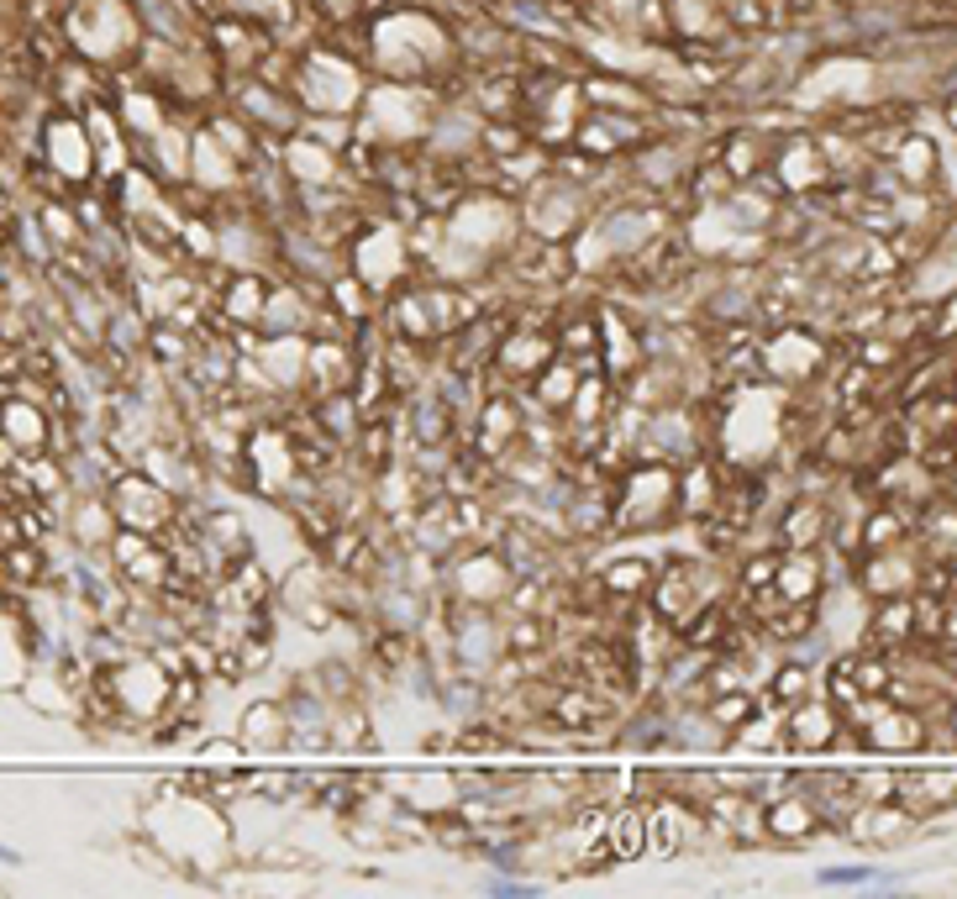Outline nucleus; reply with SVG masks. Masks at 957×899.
<instances>
[{
	"instance_id": "f257e3e1",
	"label": "nucleus",
	"mask_w": 957,
	"mask_h": 899,
	"mask_svg": "<svg viewBox=\"0 0 957 899\" xmlns=\"http://www.w3.org/2000/svg\"><path fill=\"white\" fill-rule=\"evenodd\" d=\"M679 520H684L679 463L631 458L616 473V520H610V537H647V531H669Z\"/></svg>"
},
{
	"instance_id": "f03ea898",
	"label": "nucleus",
	"mask_w": 957,
	"mask_h": 899,
	"mask_svg": "<svg viewBox=\"0 0 957 899\" xmlns=\"http://www.w3.org/2000/svg\"><path fill=\"white\" fill-rule=\"evenodd\" d=\"M348 268L359 274L380 300H389L395 289H406L416 279V242H410V227L400 221H363L359 232L348 237Z\"/></svg>"
},
{
	"instance_id": "7ed1b4c3",
	"label": "nucleus",
	"mask_w": 957,
	"mask_h": 899,
	"mask_svg": "<svg viewBox=\"0 0 957 899\" xmlns=\"http://www.w3.org/2000/svg\"><path fill=\"white\" fill-rule=\"evenodd\" d=\"M758 369L779 390H805L811 379L832 369V342H826V331H811L805 316H794L784 327H768V337H758Z\"/></svg>"
},
{
	"instance_id": "20e7f679",
	"label": "nucleus",
	"mask_w": 957,
	"mask_h": 899,
	"mask_svg": "<svg viewBox=\"0 0 957 899\" xmlns=\"http://www.w3.org/2000/svg\"><path fill=\"white\" fill-rule=\"evenodd\" d=\"M595 216V195L563 174H537L521 195V227L542 242H574Z\"/></svg>"
},
{
	"instance_id": "39448f33",
	"label": "nucleus",
	"mask_w": 957,
	"mask_h": 899,
	"mask_svg": "<svg viewBox=\"0 0 957 899\" xmlns=\"http://www.w3.org/2000/svg\"><path fill=\"white\" fill-rule=\"evenodd\" d=\"M516 568L505 563V552L495 542L469 547L448 558V573H442V594L458 600V605H484V611H505L510 594H516Z\"/></svg>"
},
{
	"instance_id": "423d86ee",
	"label": "nucleus",
	"mask_w": 957,
	"mask_h": 899,
	"mask_svg": "<svg viewBox=\"0 0 957 899\" xmlns=\"http://www.w3.org/2000/svg\"><path fill=\"white\" fill-rule=\"evenodd\" d=\"M374 43H380V64L395 74V79H410L416 69H427V64H437V58L448 53V43H442V32L431 26V17H389Z\"/></svg>"
},
{
	"instance_id": "0eeeda50",
	"label": "nucleus",
	"mask_w": 957,
	"mask_h": 899,
	"mask_svg": "<svg viewBox=\"0 0 957 899\" xmlns=\"http://www.w3.org/2000/svg\"><path fill=\"white\" fill-rule=\"evenodd\" d=\"M111 511L127 531H143V537H158L168 520H174V490L158 484L153 473H121L111 484Z\"/></svg>"
},
{
	"instance_id": "6e6552de",
	"label": "nucleus",
	"mask_w": 957,
	"mask_h": 899,
	"mask_svg": "<svg viewBox=\"0 0 957 899\" xmlns=\"http://www.w3.org/2000/svg\"><path fill=\"white\" fill-rule=\"evenodd\" d=\"M431 106L427 95L406 90V85H384V90L369 95V121H363V132H374V138H389V142H410L421 138V132H431Z\"/></svg>"
},
{
	"instance_id": "1a4fd4ad",
	"label": "nucleus",
	"mask_w": 957,
	"mask_h": 899,
	"mask_svg": "<svg viewBox=\"0 0 957 899\" xmlns=\"http://www.w3.org/2000/svg\"><path fill=\"white\" fill-rule=\"evenodd\" d=\"M842 732H847V715L826 694H811V700L784 710V747H794V753H832Z\"/></svg>"
},
{
	"instance_id": "9d476101",
	"label": "nucleus",
	"mask_w": 957,
	"mask_h": 899,
	"mask_svg": "<svg viewBox=\"0 0 957 899\" xmlns=\"http://www.w3.org/2000/svg\"><path fill=\"white\" fill-rule=\"evenodd\" d=\"M763 821H768V842L794 847V842H811V836L826 831V810L815 804L811 789H784V794L763 800Z\"/></svg>"
},
{
	"instance_id": "9b49d317",
	"label": "nucleus",
	"mask_w": 957,
	"mask_h": 899,
	"mask_svg": "<svg viewBox=\"0 0 957 899\" xmlns=\"http://www.w3.org/2000/svg\"><path fill=\"white\" fill-rule=\"evenodd\" d=\"M300 95H306V106L311 111H353V100H359V74L348 69L342 58H311L306 69H300Z\"/></svg>"
},
{
	"instance_id": "f8f14e48",
	"label": "nucleus",
	"mask_w": 957,
	"mask_h": 899,
	"mask_svg": "<svg viewBox=\"0 0 957 899\" xmlns=\"http://www.w3.org/2000/svg\"><path fill=\"white\" fill-rule=\"evenodd\" d=\"M610 847H616V863H637L652 852V800L626 794L610 804Z\"/></svg>"
},
{
	"instance_id": "ddd939ff",
	"label": "nucleus",
	"mask_w": 957,
	"mask_h": 899,
	"mask_svg": "<svg viewBox=\"0 0 957 899\" xmlns=\"http://www.w3.org/2000/svg\"><path fill=\"white\" fill-rule=\"evenodd\" d=\"M584 374H590V369H584V363H574V358H552L548 369H542V374L531 379L527 390H521V395H527V405H537V410H548V416H558V421H563V410H569V405H574V395H579V384H584Z\"/></svg>"
},
{
	"instance_id": "4468645a",
	"label": "nucleus",
	"mask_w": 957,
	"mask_h": 899,
	"mask_svg": "<svg viewBox=\"0 0 957 899\" xmlns=\"http://www.w3.org/2000/svg\"><path fill=\"white\" fill-rule=\"evenodd\" d=\"M658 568L663 558H652V552H622L610 563H595V573L605 584V600H647L658 584Z\"/></svg>"
},
{
	"instance_id": "2eb2a0df",
	"label": "nucleus",
	"mask_w": 957,
	"mask_h": 899,
	"mask_svg": "<svg viewBox=\"0 0 957 899\" xmlns=\"http://www.w3.org/2000/svg\"><path fill=\"white\" fill-rule=\"evenodd\" d=\"M268 289L274 284L264 279V268H238L232 284L221 289V310L232 327H258L264 321V306H268Z\"/></svg>"
},
{
	"instance_id": "dca6fc26",
	"label": "nucleus",
	"mask_w": 957,
	"mask_h": 899,
	"mask_svg": "<svg viewBox=\"0 0 957 899\" xmlns=\"http://www.w3.org/2000/svg\"><path fill=\"white\" fill-rule=\"evenodd\" d=\"M332 147H337V142H311V138L289 142V153H285L289 174H295L306 189H337V185H342V168H337Z\"/></svg>"
},
{
	"instance_id": "f3484780",
	"label": "nucleus",
	"mask_w": 957,
	"mask_h": 899,
	"mask_svg": "<svg viewBox=\"0 0 957 899\" xmlns=\"http://www.w3.org/2000/svg\"><path fill=\"white\" fill-rule=\"evenodd\" d=\"M289 700H264V705H253L248 715H242V747L248 753H274V747H285L289 742Z\"/></svg>"
},
{
	"instance_id": "a211bd4d",
	"label": "nucleus",
	"mask_w": 957,
	"mask_h": 899,
	"mask_svg": "<svg viewBox=\"0 0 957 899\" xmlns=\"http://www.w3.org/2000/svg\"><path fill=\"white\" fill-rule=\"evenodd\" d=\"M773 179L790 189V195H805V189H821V185H826V164H821V153H815L811 142H790V147L779 153V168H773Z\"/></svg>"
},
{
	"instance_id": "6ab92c4d",
	"label": "nucleus",
	"mask_w": 957,
	"mask_h": 899,
	"mask_svg": "<svg viewBox=\"0 0 957 899\" xmlns=\"http://www.w3.org/2000/svg\"><path fill=\"white\" fill-rule=\"evenodd\" d=\"M6 431H11V442H16L22 452H43V437H48V416H43V405L11 401L6 405Z\"/></svg>"
},
{
	"instance_id": "aec40b11",
	"label": "nucleus",
	"mask_w": 957,
	"mask_h": 899,
	"mask_svg": "<svg viewBox=\"0 0 957 899\" xmlns=\"http://www.w3.org/2000/svg\"><path fill=\"white\" fill-rule=\"evenodd\" d=\"M622 132H631L626 121H584L574 138H579V147H584V153H595V158H610V153L622 147V142H616Z\"/></svg>"
},
{
	"instance_id": "412c9836",
	"label": "nucleus",
	"mask_w": 957,
	"mask_h": 899,
	"mask_svg": "<svg viewBox=\"0 0 957 899\" xmlns=\"http://www.w3.org/2000/svg\"><path fill=\"white\" fill-rule=\"evenodd\" d=\"M48 142H58V164H64V174H85V164H90V147L79 142V132H74V127H58Z\"/></svg>"
},
{
	"instance_id": "4be33fe9",
	"label": "nucleus",
	"mask_w": 957,
	"mask_h": 899,
	"mask_svg": "<svg viewBox=\"0 0 957 899\" xmlns=\"http://www.w3.org/2000/svg\"><path fill=\"white\" fill-rule=\"evenodd\" d=\"M947 726H953V736H957V700H953V710H947Z\"/></svg>"
}]
</instances>
